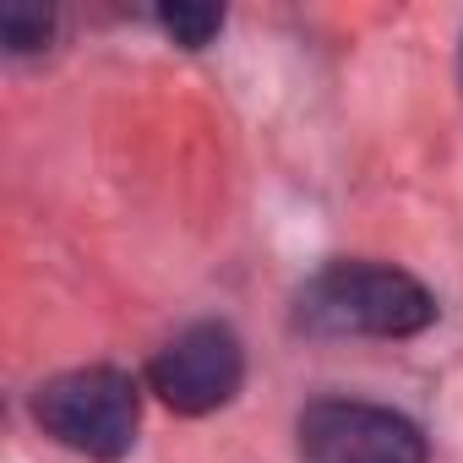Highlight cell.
I'll return each mask as SVG.
<instances>
[{
    "label": "cell",
    "mask_w": 463,
    "mask_h": 463,
    "mask_svg": "<svg viewBox=\"0 0 463 463\" xmlns=\"http://www.w3.org/2000/svg\"><path fill=\"white\" fill-rule=\"evenodd\" d=\"M436 322V295L387 262H327L300 289V327L327 338H409Z\"/></svg>",
    "instance_id": "6da1fadb"
},
{
    "label": "cell",
    "mask_w": 463,
    "mask_h": 463,
    "mask_svg": "<svg viewBox=\"0 0 463 463\" xmlns=\"http://www.w3.org/2000/svg\"><path fill=\"white\" fill-rule=\"evenodd\" d=\"M33 420L61 447H71L82 458H99V463H115L137 441L142 398H137V382L126 371H115V365H77V371L50 376L33 392Z\"/></svg>",
    "instance_id": "7a4b0ae2"
},
{
    "label": "cell",
    "mask_w": 463,
    "mask_h": 463,
    "mask_svg": "<svg viewBox=\"0 0 463 463\" xmlns=\"http://www.w3.org/2000/svg\"><path fill=\"white\" fill-rule=\"evenodd\" d=\"M300 463H425V430L382 403L360 398H317L300 425Z\"/></svg>",
    "instance_id": "3957f363"
},
{
    "label": "cell",
    "mask_w": 463,
    "mask_h": 463,
    "mask_svg": "<svg viewBox=\"0 0 463 463\" xmlns=\"http://www.w3.org/2000/svg\"><path fill=\"white\" fill-rule=\"evenodd\" d=\"M241 382H246V349L235 327L223 322H196L175 333L147 365V387L175 414H213L241 392Z\"/></svg>",
    "instance_id": "277c9868"
},
{
    "label": "cell",
    "mask_w": 463,
    "mask_h": 463,
    "mask_svg": "<svg viewBox=\"0 0 463 463\" xmlns=\"http://www.w3.org/2000/svg\"><path fill=\"white\" fill-rule=\"evenodd\" d=\"M50 33H55V12L39 6V0H6V6H0V44H6L12 55L44 50Z\"/></svg>",
    "instance_id": "5b68a950"
},
{
    "label": "cell",
    "mask_w": 463,
    "mask_h": 463,
    "mask_svg": "<svg viewBox=\"0 0 463 463\" xmlns=\"http://www.w3.org/2000/svg\"><path fill=\"white\" fill-rule=\"evenodd\" d=\"M153 17H158V28H164L175 44H185V50L213 44L218 28H223V12H218V6H158Z\"/></svg>",
    "instance_id": "8992f818"
}]
</instances>
